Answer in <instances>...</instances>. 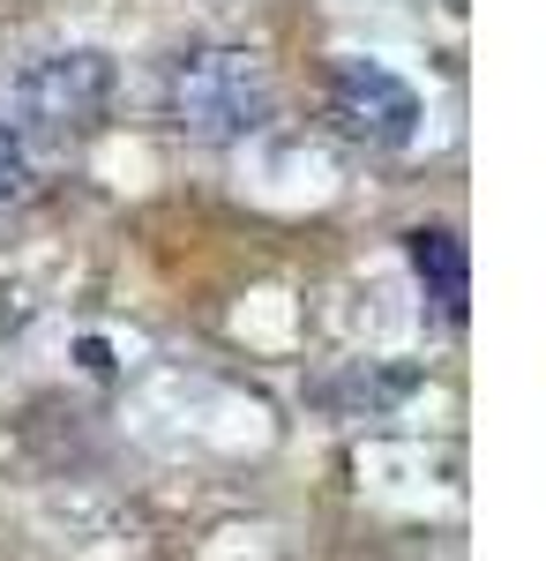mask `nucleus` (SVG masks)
I'll use <instances>...</instances> for the list:
<instances>
[{
    "mask_svg": "<svg viewBox=\"0 0 546 561\" xmlns=\"http://www.w3.org/2000/svg\"><path fill=\"white\" fill-rule=\"evenodd\" d=\"M158 113L187 142H248L277 121V76L254 45H187L158 83Z\"/></svg>",
    "mask_w": 546,
    "mask_h": 561,
    "instance_id": "nucleus-1",
    "label": "nucleus"
},
{
    "mask_svg": "<svg viewBox=\"0 0 546 561\" xmlns=\"http://www.w3.org/2000/svg\"><path fill=\"white\" fill-rule=\"evenodd\" d=\"M113 98H121V68L113 53L98 45H68V53H38L31 68H15L8 83V128L15 135H98L113 121Z\"/></svg>",
    "mask_w": 546,
    "mask_h": 561,
    "instance_id": "nucleus-2",
    "label": "nucleus"
},
{
    "mask_svg": "<svg viewBox=\"0 0 546 561\" xmlns=\"http://www.w3.org/2000/svg\"><path fill=\"white\" fill-rule=\"evenodd\" d=\"M322 113H330V128L344 135V142H360V150H405V142L420 135V90L405 83L397 68H382V60L344 53V60H330Z\"/></svg>",
    "mask_w": 546,
    "mask_h": 561,
    "instance_id": "nucleus-3",
    "label": "nucleus"
},
{
    "mask_svg": "<svg viewBox=\"0 0 546 561\" xmlns=\"http://www.w3.org/2000/svg\"><path fill=\"white\" fill-rule=\"evenodd\" d=\"M405 255L420 270L426 300L442 307V322H464L471 314V255H464V240L450 225H420V232H405Z\"/></svg>",
    "mask_w": 546,
    "mask_h": 561,
    "instance_id": "nucleus-4",
    "label": "nucleus"
},
{
    "mask_svg": "<svg viewBox=\"0 0 546 561\" xmlns=\"http://www.w3.org/2000/svg\"><path fill=\"white\" fill-rule=\"evenodd\" d=\"M23 195H31V150L15 128H0V203H23Z\"/></svg>",
    "mask_w": 546,
    "mask_h": 561,
    "instance_id": "nucleus-5",
    "label": "nucleus"
}]
</instances>
